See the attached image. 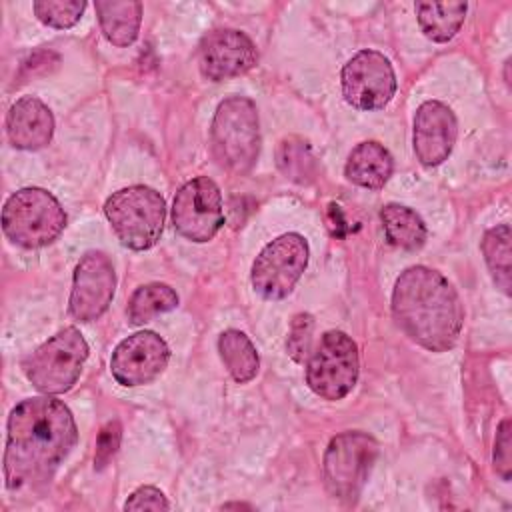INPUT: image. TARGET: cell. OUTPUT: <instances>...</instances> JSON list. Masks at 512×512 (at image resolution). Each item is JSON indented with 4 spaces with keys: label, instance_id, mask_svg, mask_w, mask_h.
Masks as SVG:
<instances>
[{
    "label": "cell",
    "instance_id": "30bf717a",
    "mask_svg": "<svg viewBox=\"0 0 512 512\" xmlns=\"http://www.w3.org/2000/svg\"><path fill=\"white\" fill-rule=\"evenodd\" d=\"M174 228L192 242H208L224 224L222 196L214 180L198 176L186 182L174 196Z\"/></svg>",
    "mask_w": 512,
    "mask_h": 512
},
{
    "label": "cell",
    "instance_id": "d6986e66",
    "mask_svg": "<svg viewBox=\"0 0 512 512\" xmlns=\"http://www.w3.org/2000/svg\"><path fill=\"white\" fill-rule=\"evenodd\" d=\"M466 2H418L416 14L422 32L434 42H448L460 30Z\"/></svg>",
    "mask_w": 512,
    "mask_h": 512
},
{
    "label": "cell",
    "instance_id": "5b68a950",
    "mask_svg": "<svg viewBox=\"0 0 512 512\" xmlns=\"http://www.w3.org/2000/svg\"><path fill=\"white\" fill-rule=\"evenodd\" d=\"M64 226V208L44 188H22L14 192L2 210L4 234L22 248H40L54 242Z\"/></svg>",
    "mask_w": 512,
    "mask_h": 512
},
{
    "label": "cell",
    "instance_id": "cb8c5ba5",
    "mask_svg": "<svg viewBox=\"0 0 512 512\" xmlns=\"http://www.w3.org/2000/svg\"><path fill=\"white\" fill-rule=\"evenodd\" d=\"M278 166L288 178L296 182H304L314 172V158L306 142L290 138V140H284L278 148Z\"/></svg>",
    "mask_w": 512,
    "mask_h": 512
},
{
    "label": "cell",
    "instance_id": "ac0fdd59",
    "mask_svg": "<svg viewBox=\"0 0 512 512\" xmlns=\"http://www.w3.org/2000/svg\"><path fill=\"white\" fill-rule=\"evenodd\" d=\"M100 28L114 46H128L136 40L142 22V4L136 0H98L94 4Z\"/></svg>",
    "mask_w": 512,
    "mask_h": 512
},
{
    "label": "cell",
    "instance_id": "52a82bcc",
    "mask_svg": "<svg viewBox=\"0 0 512 512\" xmlns=\"http://www.w3.org/2000/svg\"><path fill=\"white\" fill-rule=\"evenodd\" d=\"M358 372L356 342L340 330H330L308 358L306 382L314 394L326 400H340L354 388Z\"/></svg>",
    "mask_w": 512,
    "mask_h": 512
},
{
    "label": "cell",
    "instance_id": "8fae6325",
    "mask_svg": "<svg viewBox=\"0 0 512 512\" xmlns=\"http://www.w3.org/2000/svg\"><path fill=\"white\" fill-rule=\"evenodd\" d=\"M396 92V74L390 60L376 50H362L342 68L344 100L358 110H380Z\"/></svg>",
    "mask_w": 512,
    "mask_h": 512
},
{
    "label": "cell",
    "instance_id": "d4e9b609",
    "mask_svg": "<svg viewBox=\"0 0 512 512\" xmlns=\"http://www.w3.org/2000/svg\"><path fill=\"white\" fill-rule=\"evenodd\" d=\"M34 14L40 22L52 28H70L74 26L82 12L86 10V2L82 0H38L34 2Z\"/></svg>",
    "mask_w": 512,
    "mask_h": 512
},
{
    "label": "cell",
    "instance_id": "9c48e42d",
    "mask_svg": "<svg viewBox=\"0 0 512 512\" xmlns=\"http://www.w3.org/2000/svg\"><path fill=\"white\" fill-rule=\"evenodd\" d=\"M310 248L304 236L288 232L262 248L252 264V286L268 298H286L306 270Z\"/></svg>",
    "mask_w": 512,
    "mask_h": 512
},
{
    "label": "cell",
    "instance_id": "2e32d148",
    "mask_svg": "<svg viewBox=\"0 0 512 512\" xmlns=\"http://www.w3.org/2000/svg\"><path fill=\"white\" fill-rule=\"evenodd\" d=\"M6 132L14 148L40 150L52 140L54 116L42 100L24 96L14 102L8 112Z\"/></svg>",
    "mask_w": 512,
    "mask_h": 512
},
{
    "label": "cell",
    "instance_id": "603a6c76",
    "mask_svg": "<svg viewBox=\"0 0 512 512\" xmlns=\"http://www.w3.org/2000/svg\"><path fill=\"white\" fill-rule=\"evenodd\" d=\"M482 252L490 274L496 286L510 294V264H512V250H510V226L500 224L490 228L482 240Z\"/></svg>",
    "mask_w": 512,
    "mask_h": 512
},
{
    "label": "cell",
    "instance_id": "44dd1931",
    "mask_svg": "<svg viewBox=\"0 0 512 512\" xmlns=\"http://www.w3.org/2000/svg\"><path fill=\"white\" fill-rule=\"evenodd\" d=\"M384 234L392 246L416 250L426 240V226L422 218L408 206L386 204L380 212Z\"/></svg>",
    "mask_w": 512,
    "mask_h": 512
},
{
    "label": "cell",
    "instance_id": "7a4b0ae2",
    "mask_svg": "<svg viewBox=\"0 0 512 512\" xmlns=\"http://www.w3.org/2000/svg\"><path fill=\"white\" fill-rule=\"evenodd\" d=\"M392 316L412 342L432 352H446L460 336L464 308L458 292L440 272L410 266L394 284Z\"/></svg>",
    "mask_w": 512,
    "mask_h": 512
},
{
    "label": "cell",
    "instance_id": "6da1fadb",
    "mask_svg": "<svg viewBox=\"0 0 512 512\" xmlns=\"http://www.w3.org/2000/svg\"><path fill=\"white\" fill-rule=\"evenodd\" d=\"M76 440L78 430L64 402L50 394L22 400L8 416L6 488L20 490L50 480Z\"/></svg>",
    "mask_w": 512,
    "mask_h": 512
},
{
    "label": "cell",
    "instance_id": "3957f363",
    "mask_svg": "<svg viewBox=\"0 0 512 512\" xmlns=\"http://www.w3.org/2000/svg\"><path fill=\"white\" fill-rule=\"evenodd\" d=\"M212 150L230 172H248L260 152L258 112L252 100L230 96L216 108L212 120Z\"/></svg>",
    "mask_w": 512,
    "mask_h": 512
},
{
    "label": "cell",
    "instance_id": "83f0119b",
    "mask_svg": "<svg viewBox=\"0 0 512 512\" xmlns=\"http://www.w3.org/2000/svg\"><path fill=\"white\" fill-rule=\"evenodd\" d=\"M510 420H502L496 432L494 442V468L502 476V480H510L512 474V450H510Z\"/></svg>",
    "mask_w": 512,
    "mask_h": 512
},
{
    "label": "cell",
    "instance_id": "e0dca14e",
    "mask_svg": "<svg viewBox=\"0 0 512 512\" xmlns=\"http://www.w3.org/2000/svg\"><path fill=\"white\" fill-rule=\"evenodd\" d=\"M392 168H394V162L390 152L382 144L368 140V142H360L350 152L346 162V176L350 182L362 188L378 190L392 176Z\"/></svg>",
    "mask_w": 512,
    "mask_h": 512
},
{
    "label": "cell",
    "instance_id": "8992f818",
    "mask_svg": "<svg viewBox=\"0 0 512 512\" xmlns=\"http://www.w3.org/2000/svg\"><path fill=\"white\" fill-rule=\"evenodd\" d=\"M88 358V344L78 328L68 326L38 346L22 364L26 378L42 394L68 392Z\"/></svg>",
    "mask_w": 512,
    "mask_h": 512
},
{
    "label": "cell",
    "instance_id": "f546056e",
    "mask_svg": "<svg viewBox=\"0 0 512 512\" xmlns=\"http://www.w3.org/2000/svg\"><path fill=\"white\" fill-rule=\"evenodd\" d=\"M222 508L228 510V508H250V506H246V504H224Z\"/></svg>",
    "mask_w": 512,
    "mask_h": 512
},
{
    "label": "cell",
    "instance_id": "f1b7e54d",
    "mask_svg": "<svg viewBox=\"0 0 512 512\" xmlns=\"http://www.w3.org/2000/svg\"><path fill=\"white\" fill-rule=\"evenodd\" d=\"M170 504L166 496L154 486H140L130 494L124 510H168Z\"/></svg>",
    "mask_w": 512,
    "mask_h": 512
},
{
    "label": "cell",
    "instance_id": "484cf974",
    "mask_svg": "<svg viewBox=\"0 0 512 512\" xmlns=\"http://www.w3.org/2000/svg\"><path fill=\"white\" fill-rule=\"evenodd\" d=\"M312 330H314V320L310 314H296L292 324H290V334H288V354L292 356L294 362L302 364L310 358L312 354Z\"/></svg>",
    "mask_w": 512,
    "mask_h": 512
},
{
    "label": "cell",
    "instance_id": "4fadbf2b",
    "mask_svg": "<svg viewBox=\"0 0 512 512\" xmlns=\"http://www.w3.org/2000/svg\"><path fill=\"white\" fill-rule=\"evenodd\" d=\"M116 274L104 252H86L74 270L70 314L80 322H92L106 312L114 298Z\"/></svg>",
    "mask_w": 512,
    "mask_h": 512
},
{
    "label": "cell",
    "instance_id": "ba28073f",
    "mask_svg": "<svg viewBox=\"0 0 512 512\" xmlns=\"http://www.w3.org/2000/svg\"><path fill=\"white\" fill-rule=\"evenodd\" d=\"M378 444L364 432H342L334 436L324 454V482L328 492L340 500H354L364 488Z\"/></svg>",
    "mask_w": 512,
    "mask_h": 512
},
{
    "label": "cell",
    "instance_id": "ffe728a7",
    "mask_svg": "<svg viewBox=\"0 0 512 512\" xmlns=\"http://www.w3.org/2000/svg\"><path fill=\"white\" fill-rule=\"evenodd\" d=\"M218 352L226 370L236 382L244 384L256 376L260 368V358L254 344L244 332L240 330L222 332L218 338Z\"/></svg>",
    "mask_w": 512,
    "mask_h": 512
},
{
    "label": "cell",
    "instance_id": "4316f807",
    "mask_svg": "<svg viewBox=\"0 0 512 512\" xmlns=\"http://www.w3.org/2000/svg\"><path fill=\"white\" fill-rule=\"evenodd\" d=\"M120 424L118 420L108 422L100 434H98V442H96V454H94V466L96 470L106 468V464L112 460V456L116 454L118 446H120Z\"/></svg>",
    "mask_w": 512,
    "mask_h": 512
},
{
    "label": "cell",
    "instance_id": "5bb4252c",
    "mask_svg": "<svg viewBox=\"0 0 512 512\" xmlns=\"http://www.w3.org/2000/svg\"><path fill=\"white\" fill-rule=\"evenodd\" d=\"M256 60L254 42L240 30H212L200 44V70L214 82L246 74Z\"/></svg>",
    "mask_w": 512,
    "mask_h": 512
},
{
    "label": "cell",
    "instance_id": "9a60e30c",
    "mask_svg": "<svg viewBox=\"0 0 512 512\" xmlns=\"http://www.w3.org/2000/svg\"><path fill=\"white\" fill-rule=\"evenodd\" d=\"M456 134V116L446 104L428 100L418 106L414 116V152L424 166L442 164L454 148Z\"/></svg>",
    "mask_w": 512,
    "mask_h": 512
},
{
    "label": "cell",
    "instance_id": "7402d4cb",
    "mask_svg": "<svg viewBox=\"0 0 512 512\" xmlns=\"http://www.w3.org/2000/svg\"><path fill=\"white\" fill-rule=\"evenodd\" d=\"M176 306H178V294L168 284L152 282V284L140 286L130 296L128 318L132 324H144L156 318L158 314L174 310Z\"/></svg>",
    "mask_w": 512,
    "mask_h": 512
},
{
    "label": "cell",
    "instance_id": "7c38bea8",
    "mask_svg": "<svg viewBox=\"0 0 512 512\" xmlns=\"http://www.w3.org/2000/svg\"><path fill=\"white\" fill-rule=\"evenodd\" d=\"M170 360V348L156 332L144 330L124 338L112 352L110 370L118 384L134 388L158 378Z\"/></svg>",
    "mask_w": 512,
    "mask_h": 512
},
{
    "label": "cell",
    "instance_id": "277c9868",
    "mask_svg": "<svg viewBox=\"0 0 512 512\" xmlns=\"http://www.w3.org/2000/svg\"><path fill=\"white\" fill-rule=\"evenodd\" d=\"M104 214L126 248L148 250L160 240L166 204L154 188L128 186L106 200Z\"/></svg>",
    "mask_w": 512,
    "mask_h": 512
}]
</instances>
